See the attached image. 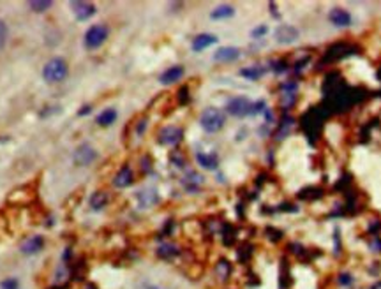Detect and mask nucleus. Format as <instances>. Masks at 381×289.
Listing matches in <instances>:
<instances>
[{
  "label": "nucleus",
  "mask_w": 381,
  "mask_h": 289,
  "mask_svg": "<svg viewBox=\"0 0 381 289\" xmlns=\"http://www.w3.org/2000/svg\"><path fill=\"white\" fill-rule=\"evenodd\" d=\"M240 57V49L233 48V46H226V48H221L215 51L214 60L215 62H233Z\"/></svg>",
  "instance_id": "obj_10"
},
{
  "label": "nucleus",
  "mask_w": 381,
  "mask_h": 289,
  "mask_svg": "<svg viewBox=\"0 0 381 289\" xmlns=\"http://www.w3.org/2000/svg\"><path fill=\"white\" fill-rule=\"evenodd\" d=\"M67 76V64L62 59H52L42 69V78L48 83H60Z\"/></svg>",
  "instance_id": "obj_2"
},
{
  "label": "nucleus",
  "mask_w": 381,
  "mask_h": 289,
  "mask_svg": "<svg viewBox=\"0 0 381 289\" xmlns=\"http://www.w3.org/2000/svg\"><path fill=\"white\" fill-rule=\"evenodd\" d=\"M233 14H235V9L232 6H221L212 11L210 18L212 20H226V18H232Z\"/></svg>",
  "instance_id": "obj_18"
},
{
  "label": "nucleus",
  "mask_w": 381,
  "mask_h": 289,
  "mask_svg": "<svg viewBox=\"0 0 381 289\" xmlns=\"http://www.w3.org/2000/svg\"><path fill=\"white\" fill-rule=\"evenodd\" d=\"M226 110H228V113L233 115V117H245V115L251 113V102L245 97H235L228 102Z\"/></svg>",
  "instance_id": "obj_6"
},
{
  "label": "nucleus",
  "mask_w": 381,
  "mask_h": 289,
  "mask_svg": "<svg viewBox=\"0 0 381 289\" xmlns=\"http://www.w3.org/2000/svg\"><path fill=\"white\" fill-rule=\"evenodd\" d=\"M296 95L295 94H283V99H281V104H283L284 108H290L291 104L295 102Z\"/></svg>",
  "instance_id": "obj_25"
},
{
  "label": "nucleus",
  "mask_w": 381,
  "mask_h": 289,
  "mask_svg": "<svg viewBox=\"0 0 381 289\" xmlns=\"http://www.w3.org/2000/svg\"><path fill=\"white\" fill-rule=\"evenodd\" d=\"M189 90H187L186 87L184 88H180V92H179V101H180V104H186L187 101H189Z\"/></svg>",
  "instance_id": "obj_28"
},
{
  "label": "nucleus",
  "mask_w": 381,
  "mask_h": 289,
  "mask_svg": "<svg viewBox=\"0 0 381 289\" xmlns=\"http://www.w3.org/2000/svg\"><path fill=\"white\" fill-rule=\"evenodd\" d=\"M42 245H44V240H42V237H37V234H34V237H29L23 240L21 244V252L23 254H36L39 252L42 249Z\"/></svg>",
  "instance_id": "obj_11"
},
{
  "label": "nucleus",
  "mask_w": 381,
  "mask_h": 289,
  "mask_svg": "<svg viewBox=\"0 0 381 289\" xmlns=\"http://www.w3.org/2000/svg\"><path fill=\"white\" fill-rule=\"evenodd\" d=\"M353 280H351V275L349 273H341L339 275V284H342V286H349Z\"/></svg>",
  "instance_id": "obj_30"
},
{
  "label": "nucleus",
  "mask_w": 381,
  "mask_h": 289,
  "mask_svg": "<svg viewBox=\"0 0 381 289\" xmlns=\"http://www.w3.org/2000/svg\"><path fill=\"white\" fill-rule=\"evenodd\" d=\"M298 36H300L298 29H295L293 25H281L275 30V39L279 44H291V42L298 39Z\"/></svg>",
  "instance_id": "obj_8"
},
{
  "label": "nucleus",
  "mask_w": 381,
  "mask_h": 289,
  "mask_svg": "<svg viewBox=\"0 0 381 289\" xmlns=\"http://www.w3.org/2000/svg\"><path fill=\"white\" fill-rule=\"evenodd\" d=\"M6 39H7V27H6V23L0 20V49L6 44Z\"/></svg>",
  "instance_id": "obj_26"
},
{
  "label": "nucleus",
  "mask_w": 381,
  "mask_h": 289,
  "mask_svg": "<svg viewBox=\"0 0 381 289\" xmlns=\"http://www.w3.org/2000/svg\"><path fill=\"white\" fill-rule=\"evenodd\" d=\"M217 42V37L212 36V34H199V36L194 37V41H192V49L194 51H201V49L209 48V46L215 44Z\"/></svg>",
  "instance_id": "obj_15"
},
{
  "label": "nucleus",
  "mask_w": 381,
  "mask_h": 289,
  "mask_svg": "<svg viewBox=\"0 0 381 289\" xmlns=\"http://www.w3.org/2000/svg\"><path fill=\"white\" fill-rule=\"evenodd\" d=\"M134 180V175H133V169L127 168V166H124V168L120 169V171L115 175V180H113V186L118 187V189H124V187H129L131 183H133Z\"/></svg>",
  "instance_id": "obj_13"
},
{
  "label": "nucleus",
  "mask_w": 381,
  "mask_h": 289,
  "mask_svg": "<svg viewBox=\"0 0 381 289\" xmlns=\"http://www.w3.org/2000/svg\"><path fill=\"white\" fill-rule=\"evenodd\" d=\"M240 74L247 80H260L261 76L265 74V69L261 67V65H251V67H247V69H242Z\"/></svg>",
  "instance_id": "obj_19"
},
{
  "label": "nucleus",
  "mask_w": 381,
  "mask_h": 289,
  "mask_svg": "<svg viewBox=\"0 0 381 289\" xmlns=\"http://www.w3.org/2000/svg\"><path fill=\"white\" fill-rule=\"evenodd\" d=\"M230 273H232V265H230V261L221 259L217 265H215V275H217L221 280H226V279H228Z\"/></svg>",
  "instance_id": "obj_21"
},
{
  "label": "nucleus",
  "mask_w": 381,
  "mask_h": 289,
  "mask_svg": "<svg viewBox=\"0 0 381 289\" xmlns=\"http://www.w3.org/2000/svg\"><path fill=\"white\" fill-rule=\"evenodd\" d=\"M224 122H226L224 113L221 110H217V108H207L201 113V117H199V124H201L203 130H207V133H217V130H221Z\"/></svg>",
  "instance_id": "obj_1"
},
{
  "label": "nucleus",
  "mask_w": 381,
  "mask_h": 289,
  "mask_svg": "<svg viewBox=\"0 0 381 289\" xmlns=\"http://www.w3.org/2000/svg\"><path fill=\"white\" fill-rule=\"evenodd\" d=\"M196 159H198L199 166H203L207 169H215L219 166V159L215 153H198Z\"/></svg>",
  "instance_id": "obj_16"
},
{
  "label": "nucleus",
  "mask_w": 381,
  "mask_h": 289,
  "mask_svg": "<svg viewBox=\"0 0 381 289\" xmlns=\"http://www.w3.org/2000/svg\"><path fill=\"white\" fill-rule=\"evenodd\" d=\"M108 199L110 198H108L106 192H103V191L94 192L90 198V206L94 208V210H101V208H105L108 205Z\"/></svg>",
  "instance_id": "obj_17"
},
{
  "label": "nucleus",
  "mask_w": 381,
  "mask_h": 289,
  "mask_svg": "<svg viewBox=\"0 0 381 289\" xmlns=\"http://www.w3.org/2000/svg\"><path fill=\"white\" fill-rule=\"evenodd\" d=\"M182 76H184V67H182V65H173V67L166 69V71L161 74V83H164V85L175 83V82H179Z\"/></svg>",
  "instance_id": "obj_14"
},
{
  "label": "nucleus",
  "mask_w": 381,
  "mask_h": 289,
  "mask_svg": "<svg viewBox=\"0 0 381 289\" xmlns=\"http://www.w3.org/2000/svg\"><path fill=\"white\" fill-rule=\"evenodd\" d=\"M184 180H186V183H192V186H201L203 176H201V175H198V173H194V171H191L189 175H187Z\"/></svg>",
  "instance_id": "obj_24"
},
{
  "label": "nucleus",
  "mask_w": 381,
  "mask_h": 289,
  "mask_svg": "<svg viewBox=\"0 0 381 289\" xmlns=\"http://www.w3.org/2000/svg\"><path fill=\"white\" fill-rule=\"evenodd\" d=\"M115 120H117V111L111 110V108H110V110H105V111H103V113L97 117V124L101 125V127L111 125Z\"/></svg>",
  "instance_id": "obj_20"
},
{
  "label": "nucleus",
  "mask_w": 381,
  "mask_h": 289,
  "mask_svg": "<svg viewBox=\"0 0 381 289\" xmlns=\"http://www.w3.org/2000/svg\"><path fill=\"white\" fill-rule=\"evenodd\" d=\"M71 9H72V14H74V18L78 21H85L95 14V6L90 2H85V0H82V2H72Z\"/></svg>",
  "instance_id": "obj_7"
},
{
  "label": "nucleus",
  "mask_w": 381,
  "mask_h": 289,
  "mask_svg": "<svg viewBox=\"0 0 381 289\" xmlns=\"http://www.w3.org/2000/svg\"><path fill=\"white\" fill-rule=\"evenodd\" d=\"M369 245H371V249L374 250V252H381V238L374 237V238L371 240V244H369Z\"/></svg>",
  "instance_id": "obj_31"
},
{
  "label": "nucleus",
  "mask_w": 381,
  "mask_h": 289,
  "mask_svg": "<svg viewBox=\"0 0 381 289\" xmlns=\"http://www.w3.org/2000/svg\"><path fill=\"white\" fill-rule=\"evenodd\" d=\"M148 289H161V287H156V286H154V287H148Z\"/></svg>",
  "instance_id": "obj_34"
},
{
  "label": "nucleus",
  "mask_w": 381,
  "mask_h": 289,
  "mask_svg": "<svg viewBox=\"0 0 381 289\" xmlns=\"http://www.w3.org/2000/svg\"><path fill=\"white\" fill-rule=\"evenodd\" d=\"M157 254H159L161 257H164V259H171V257H175L176 254H179V249L173 244H164L157 249Z\"/></svg>",
  "instance_id": "obj_22"
},
{
  "label": "nucleus",
  "mask_w": 381,
  "mask_h": 289,
  "mask_svg": "<svg viewBox=\"0 0 381 289\" xmlns=\"http://www.w3.org/2000/svg\"><path fill=\"white\" fill-rule=\"evenodd\" d=\"M182 136H184V133H182V129H180V127L168 125L159 133V143L166 145V146H175V145H179L180 141H182Z\"/></svg>",
  "instance_id": "obj_4"
},
{
  "label": "nucleus",
  "mask_w": 381,
  "mask_h": 289,
  "mask_svg": "<svg viewBox=\"0 0 381 289\" xmlns=\"http://www.w3.org/2000/svg\"><path fill=\"white\" fill-rule=\"evenodd\" d=\"M159 201V196H157V191L156 189H141L140 192H138V203H140L141 208H150L154 206L156 203Z\"/></svg>",
  "instance_id": "obj_9"
},
{
  "label": "nucleus",
  "mask_w": 381,
  "mask_h": 289,
  "mask_svg": "<svg viewBox=\"0 0 381 289\" xmlns=\"http://www.w3.org/2000/svg\"><path fill=\"white\" fill-rule=\"evenodd\" d=\"M108 34H110V30H108V27L105 23L90 27V29L87 30V34H85V46H87L88 49H97L99 46L108 39Z\"/></svg>",
  "instance_id": "obj_3"
},
{
  "label": "nucleus",
  "mask_w": 381,
  "mask_h": 289,
  "mask_svg": "<svg viewBox=\"0 0 381 289\" xmlns=\"http://www.w3.org/2000/svg\"><path fill=\"white\" fill-rule=\"evenodd\" d=\"M30 9L36 11V13H46L49 7L53 6L52 0H34V2H29Z\"/></svg>",
  "instance_id": "obj_23"
},
{
  "label": "nucleus",
  "mask_w": 381,
  "mask_h": 289,
  "mask_svg": "<svg viewBox=\"0 0 381 289\" xmlns=\"http://www.w3.org/2000/svg\"><path fill=\"white\" fill-rule=\"evenodd\" d=\"M328 20L336 27H349L351 25V14L346 9H332L328 14Z\"/></svg>",
  "instance_id": "obj_12"
},
{
  "label": "nucleus",
  "mask_w": 381,
  "mask_h": 289,
  "mask_svg": "<svg viewBox=\"0 0 381 289\" xmlns=\"http://www.w3.org/2000/svg\"><path fill=\"white\" fill-rule=\"evenodd\" d=\"M263 110H265V102L263 101H260V102H256V104H251V113H249V115L261 113Z\"/></svg>",
  "instance_id": "obj_29"
},
{
  "label": "nucleus",
  "mask_w": 381,
  "mask_h": 289,
  "mask_svg": "<svg viewBox=\"0 0 381 289\" xmlns=\"http://www.w3.org/2000/svg\"><path fill=\"white\" fill-rule=\"evenodd\" d=\"M267 27H265V25H261V27H258V29H254L252 30V37H261V36H263V34H267Z\"/></svg>",
  "instance_id": "obj_32"
},
{
  "label": "nucleus",
  "mask_w": 381,
  "mask_h": 289,
  "mask_svg": "<svg viewBox=\"0 0 381 289\" xmlns=\"http://www.w3.org/2000/svg\"><path fill=\"white\" fill-rule=\"evenodd\" d=\"M371 289H381V282H376L374 286H372Z\"/></svg>",
  "instance_id": "obj_33"
},
{
  "label": "nucleus",
  "mask_w": 381,
  "mask_h": 289,
  "mask_svg": "<svg viewBox=\"0 0 381 289\" xmlns=\"http://www.w3.org/2000/svg\"><path fill=\"white\" fill-rule=\"evenodd\" d=\"M52 289H64V287H52Z\"/></svg>",
  "instance_id": "obj_35"
},
{
  "label": "nucleus",
  "mask_w": 381,
  "mask_h": 289,
  "mask_svg": "<svg viewBox=\"0 0 381 289\" xmlns=\"http://www.w3.org/2000/svg\"><path fill=\"white\" fill-rule=\"evenodd\" d=\"M95 150L92 148L88 143H83L82 146H78L74 152V155H72V161H74L76 166H88L92 164L95 161Z\"/></svg>",
  "instance_id": "obj_5"
},
{
  "label": "nucleus",
  "mask_w": 381,
  "mask_h": 289,
  "mask_svg": "<svg viewBox=\"0 0 381 289\" xmlns=\"http://www.w3.org/2000/svg\"><path fill=\"white\" fill-rule=\"evenodd\" d=\"M0 289H18V282L14 279H7L0 284Z\"/></svg>",
  "instance_id": "obj_27"
}]
</instances>
